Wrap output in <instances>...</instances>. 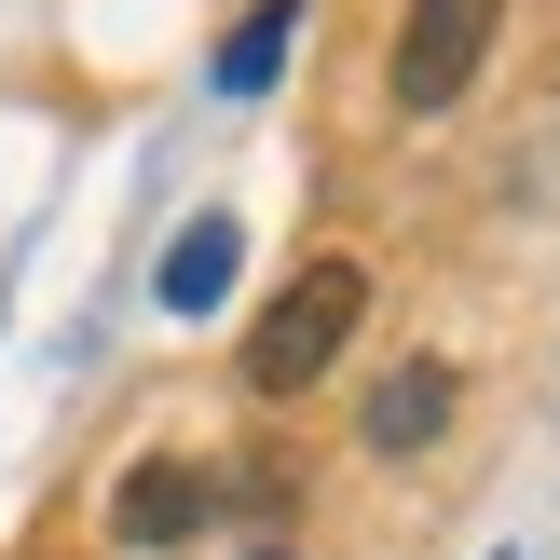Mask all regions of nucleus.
<instances>
[{"label":"nucleus","instance_id":"1","mask_svg":"<svg viewBox=\"0 0 560 560\" xmlns=\"http://www.w3.org/2000/svg\"><path fill=\"white\" fill-rule=\"evenodd\" d=\"M355 315H370V273H355V260H301L288 301L246 328V397H301V383L355 342Z\"/></svg>","mask_w":560,"mask_h":560},{"label":"nucleus","instance_id":"2","mask_svg":"<svg viewBox=\"0 0 560 560\" xmlns=\"http://www.w3.org/2000/svg\"><path fill=\"white\" fill-rule=\"evenodd\" d=\"M492 27H506V0H410V27H397V109L410 124H438V109L479 82Z\"/></svg>","mask_w":560,"mask_h":560},{"label":"nucleus","instance_id":"3","mask_svg":"<svg viewBox=\"0 0 560 560\" xmlns=\"http://www.w3.org/2000/svg\"><path fill=\"white\" fill-rule=\"evenodd\" d=\"M206 465H178V452H151V465H124V492H109V534L124 547H178V534H206Z\"/></svg>","mask_w":560,"mask_h":560},{"label":"nucleus","instance_id":"4","mask_svg":"<svg viewBox=\"0 0 560 560\" xmlns=\"http://www.w3.org/2000/svg\"><path fill=\"white\" fill-rule=\"evenodd\" d=\"M452 355H410V370H383L370 383V452H438V438H452Z\"/></svg>","mask_w":560,"mask_h":560},{"label":"nucleus","instance_id":"5","mask_svg":"<svg viewBox=\"0 0 560 560\" xmlns=\"http://www.w3.org/2000/svg\"><path fill=\"white\" fill-rule=\"evenodd\" d=\"M233 260H246V233H233V219H191V233L164 246V315H206V301L233 288Z\"/></svg>","mask_w":560,"mask_h":560},{"label":"nucleus","instance_id":"6","mask_svg":"<svg viewBox=\"0 0 560 560\" xmlns=\"http://www.w3.org/2000/svg\"><path fill=\"white\" fill-rule=\"evenodd\" d=\"M288 42H301V0H260V14L219 42V96H260V82L288 69Z\"/></svg>","mask_w":560,"mask_h":560}]
</instances>
